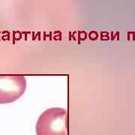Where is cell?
Segmentation results:
<instances>
[{
  "instance_id": "1",
  "label": "cell",
  "mask_w": 135,
  "mask_h": 135,
  "mask_svg": "<svg viewBox=\"0 0 135 135\" xmlns=\"http://www.w3.org/2000/svg\"><path fill=\"white\" fill-rule=\"evenodd\" d=\"M35 130L37 135H68V112L52 107L39 116Z\"/></svg>"
},
{
  "instance_id": "2",
  "label": "cell",
  "mask_w": 135,
  "mask_h": 135,
  "mask_svg": "<svg viewBox=\"0 0 135 135\" xmlns=\"http://www.w3.org/2000/svg\"><path fill=\"white\" fill-rule=\"evenodd\" d=\"M26 80L20 75H0V104L12 103L23 95Z\"/></svg>"
}]
</instances>
